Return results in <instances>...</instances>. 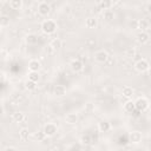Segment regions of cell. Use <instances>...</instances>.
<instances>
[{"label":"cell","mask_w":151,"mask_h":151,"mask_svg":"<svg viewBox=\"0 0 151 151\" xmlns=\"http://www.w3.org/2000/svg\"><path fill=\"white\" fill-rule=\"evenodd\" d=\"M149 39H150V35H149V33L147 32H139L138 34H137V41L139 42V44H146L147 41H149Z\"/></svg>","instance_id":"obj_7"},{"label":"cell","mask_w":151,"mask_h":151,"mask_svg":"<svg viewBox=\"0 0 151 151\" xmlns=\"http://www.w3.org/2000/svg\"><path fill=\"white\" fill-rule=\"evenodd\" d=\"M147 106H149V100H147L146 98H144V97L138 98V99L134 101V107H137V109L140 110V111L145 110Z\"/></svg>","instance_id":"obj_5"},{"label":"cell","mask_w":151,"mask_h":151,"mask_svg":"<svg viewBox=\"0 0 151 151\" xmlns=\"http://www.w3.org/2000/svg\"><path fill=\"white\" fill-rule=\"evenodd\" d=\"M2 113H4V107H2L1 105H0V116H1Z\"/></svg>","instance_id":"obj_30"},{"label":"cell","mask_w":151,"mask_h":151,"mask_svg":"<svg viewBox=\"0 0 151 151\" xmlns=\"http://www.w3.org/2000/svg\"><path fill=\"white\" fill-rule=\"evenodd\" d=\"M28 80L37 83L39 80V73L38 72H29L28 73Z\"/></svg>","instance_id":"obj_22"},{"label":"cell","mask_w":151,"mask_h":151,"mask_svg":"<svg viewBox=\"0 0 151 151\" xmlns=\"http://www.w3.org/2000/svg\"><path fill=\"white\" fill-rule=\"evenodd\" d=\"M54 94L55 96H63V94H65V87L64 86H61V85H57L55 87H54Z\"/></svg>","instance_id":"obj_20"},{"label":"cell","mask_w":151,"mask_h":151,"mask_svg":"<svg viewBox=\"0 0 151 151\" xmlns=\"http://www.w3.org/2000/svg\"><path fill=\"white\" fill-rule=\"evenodd\" d=\"M124 110H125L126 112H132V111L134 110V103H133V101H127V103H125Z\"/></svg>","instance_id":"obj_23"},{"label":"cell","mask_w":151,"mask_h":151,"mask_svg":"<svg viewBox=\"0 0 151 151\" xmlns=\"http://www.w3.org/2000/svg\"><path fill=\"white\" fill-rule=\"evenodd\" d=\"M130 140H131L132 143H139V142L142 140V133L138 132V131L131 132V134H130Z\"/></svg>","instance_id":"obj_12"},{"label":"cell","mask_w":151,"mask_h":151,"mask_svg":"<svg viewBox=\"0 0 151 151\" xmlns=\"http://www.w3.org/2000/svg\"><path fill=\"white\" fill-rule=\"evenodd\" d=\"M149 61L146 60V59H139V60H137L136 63H134V68L138 71V72H145V71H147L149 70Z\"/></svg>","instance_id":"obj_3"},{"label":"cell","mask_w":151,"mask_h":151,"mask_svg":"<svg viewBox=\"0 0 151 151\" xmlns=\"http://www.w3.org/2000/svg\"><path fill=\"white\" fill-rule=\"evenodd\" d=\"M55 28H57V24H55L52 19H46V20H44V21L41 22V29H42V32L46 33V34L53 33V32L55 31Z\"/></svg>","instance_id":"obj_1"},{"label":"cell","mask_w":151,"mask_h":151,"mask_svg":"<svg viewBox=\"0 0 151 151\" xmlns=\"http://www.w3.org/2000/svg\"><path fill=\"white\" fill-rule=\"evenodd\" d=\"M71 68H72L73 71H76V72H79V71L83 70V63H81L79 59H76V60H73V61L71 63Z\"/></svg>","instance_id":"obj_11"},{"label":"cell","mask_w":151,"mask_h":151,"mask_svg":"<svg viewBox=\"0 0 151 151\" xmlns=\"http://www.w3.org/2000/svg\"><path fill=\"white\" fill-rule=\"evenodd\" d=\"M42 132L45 133V136H53L57 132V126L54 124H52V123H48V124L45 125Z\"/></svg>","instance_id":"obj_6"},{"label":"cell","mask_w":151,"mask_h":151,"mask_svg":"<svg viewBox=\"0 0 151 151\" xmlns=\"http://www.w3.org/2000/svg\"><path fill=\"white\" fill-rule=\"evenodd\" d=\"M103 18H104L105 20H107V21L112 20V19L114 18L113 11H112V9H105V11H103Z\"/></svg>","instance_id":"obj_14"},{"label":"cell","mask_w":151,"mask_h":151,"mask_svg":"<svg viewBox=\"0 0 151 151\" xmlns=\"http://www.w3.org/2000/svg\"><path fill=\"white\" fill-rule=\"evenodd\" d=\"M0 12H1V8H0Z\"/></svg>","instance_id":"obj_31"},{"label":"cell","mask_w":151,"mask_h":151,"mask_svg":"<svg viewBox=\"0 0 151 151\" xmlns=\"http://www.w3.org/2000/svg\"><path fill=\"white\" fill-rule=\"evenodd\" d=\"M26 40H27L28 44H35L38 41V37L35 34H29V35H27V39Z\"/></svg>","instance_id":"obj_25"},{"label":"cell","mask_w":151,"mask_h":151,"mask_svg":"<svg viewBox=\"0 0 151 151\" xmlns=\"http://www.w3.org/2000/svg\"><path fill=\"white\" fill-rule=\"evenodd\" d=\"M81 142H83L84 144H88V143H90V137H88V136H84V137L81 138Z\"/></svg>","instance_id":"obj_28"},{"label":"cell","mask_w":151,"mask_h":151,"mask_svg":"<svg viewBox=\"0 0 151 151\" xmlns=\"http://www.w3.org/2000/svg\"><path fill=\"white\" fill-rule=\"evenodd\" d=\"M97 25H98V21H97L96 17H88L86 19V21H85V26L87 28H94Z\"/></svg>","instance_id":"obj_9"},{"label":"cell","mask_w":151,"mask_h":151,"mask_svg":"<svg viewBox=\"0 0 151 151\" xmlns=\"http://www.w3.org/2000/svg\"><path fill=\"white\" fill-rule=\"evenodd\" d=\"M9 24V18L6 14L0 15V26H7Z\"/></svg>","instance_id":"obj_24"},{"label":"cell","mask_w":151,"mask_h":151,"mask_svg":"<svg viewBox=\"0 0 151 151\" xmlns=\"http://www.w3.org/2000/svg\"><path fill=\"white\" fill-rule=\"evenodd\" d=\"M50 11H51V7H50V5H48L46 1L39 2V5H38V12H39V14H41V15H47V14L50 13Z\"/></svg>","instance_id":"obj_4"},{"label":"cell","mask_w":151,"mask_h":151,"mask_svg":"<svg viewBox=\"0 0 151 151\" xmlns=\"http://www.w3.org/2000/svg\"><path fill=\"white\" fill-rule=\"evenodd\" d=\"M4 151H17V149L14 146H7V147H5Z\"/></svg>","instance_id":"obj_29"},{"label":"cell","mask_w":151,"mask_h":151,"mask_svg":"<svg viewBox=\"0 0 151 151\" xmlns=\"http://www.w3.org/2000/svg\"><path fill=\"white\" fill-rule=\"evenodd\" d=\"M8 6L12 8V9H20L21 6H22V2L20 0H13V1H9L8 2Z\"/></svg>","instance_id":"obj_16"},{"label":"cell","mask_w":151,"mask_h":151,"mask_svg":"<svg viewBox=\"0 0 151 151\" xmlns=\"http://www.w3.org/2000/svg\"><path fill=\"white\" fill-rule=\"evenodd\" d=\"M28 134H29V132H28V129H26V127H22V129L19 131V137H20L22 140L27 139V138H28Z\"/></svg>","instance_id":"obj_21"},{"label":"cell","mask_w":151,"mask_h":151,"mask_svg":"<svg viewBox=\"0 0 151 151\" xmlns=\"http://www.w3.org/2000/svg\"><path fill=\"white\" fill-rule=\"evenodd\" d=\"M137 22H138V24H137V28H139V29L143 31V32H146V29H147L149 26H150V24H149V21H147L146 19L138 20Z\"/></svg>","instance_id":"obj_10"},{"label":"cell","mask_w":151,"mask_h":151,"mask_svg":"<svg viewBox=\"0 0 151 151\" xmlns=\"http://www.w3.org/2000/svg\"><path fill=\"white\" fill-rule=\"evenodd\" d=\"M28 68H29V72H38L40 68V63L37 59H32L28 63Z\"/></svg>","instance_id":"obj_8"},{"label":"cell","mask_w":151,"mask_h":151,"mask_svg":"<svg viewBox=\"0 0 151 151\" xmlns=\"http://www.w3.org/2000/svg\"><path fill=\"white\" fill-rule=\"evenodd\" d=\"M34 137H35V139H38V140L41 142V140H44V138H45L46 136H45V133H44L42 131H39V132H37V133L34 134Z\"/></svg>","instance_id":"obj_27"},{"label":"cell","mask_w":151,"mask_h":151,"mask_svg":"<svg viewBox=\"0 0 151 151\" xmlns=\"http://www.w3.org/2000/svg\"><path fill=\"white\" fill-rule=\"evenodd\" d=\"M37 83H34V81H31V80H27L26 83H25V87L27 88V90H34L35 88V85Z\"/></svg>","instance_id":"obj_26"},{"label":"cell","mask_w":151,"mask_h":151,"mask_svg":"<svg viewBox=\"0 0 151 151\" xmlns=\"http://www.w3.org/2000/svg\"><path fill=\"white\" fill-rule=\"evenodd\" d=\"M132 94H133V88H132V87H130V86L123 87V96H124L125 98H131Z\"/></svg>","instance_id":"obj_17"},{"label":"cell","mask_w":151,"mask_h":151,"mask_svg":"<svg viewBox=\"0 0 151 151\" xmlns=\"http://www.w3.org/2000/svg\"><path fill=\"white\" fill-rule=\"evenodd\" d=\"M50 47H52L53 50H59V48L61 47V40L58 39V38L53 39V40L51 41V44H50Z\"/></svg>","instance_id":"obj_18"},{"label":"cell","mask_w":151,"mask_h":151,"mask_svg":"<svg viewBox=\"0 0 151 151\" xmlns=\"http://www.w3.org/2000/svg\"><path fill=\"white\" fill-rule=\"evenodd\" d=\"M107 59H109V54H107V52L105 50H99V51H97L94 53V60L97 63H99V64L106 63Z\"/></svg>","instance_id":"obj_2"},{"label":"cell","mask_w":151,"mask_h":151,"mask_svg":"<svg viewBox=\"0 0 151 151\" xmlns=\"http://www.w3.org/2000/svg\"><path fill=\"white\" fill-rule=\"evenodd\" d=\"M12 118H13V120L17 122V123H21V122L25 120V116H24L22 112H14V113L12 114Z\"/></svg>","instance_id":"obj_15"},{"label":"cell","mask_w":151,"mask_h":151,"mask_svg":"<svg viewBox=\"0 0 151 151\" xmlns=\"http://www.w3.org/2000/svg\"><path fill=\"white\" fill-rule=\"evenodd\" d=\"M98 129H99L101 132H106V131H109V129H110V124H109L107 122L103 120V122H100V123L98 124Z\"/></svg>","instance_id":"obj_19"},{"label":"cell","mask_w":151,"mask_h":151,"mask_svg":"<svg viewBox=\"0 0 151 151\" xmlns=\"http://www.w3.org/2000/svg\"><path fill=\"white\" fill-rule=\"evenodd\" d=\"M65 119H66L67 124H76L78 120V116H77V113H67Z\"/></svg>","instance_id":"obj_13"}]
</instances>
